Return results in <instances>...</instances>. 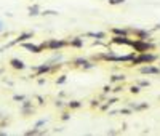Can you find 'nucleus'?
I'll return each mask as SVG.
<instances>
[{"label":"nucleus","mask_w":160,"mask_h":136,"mask_svg":"<svg viewBox=\"0 0 160 136\" xmlns=\"http://www.w3.org/2000/svg\"><path fill=\"white\" fill-rule=\"evenodd\" d=\"M114 80H123V75H114Z\"/></svg>","instance_id":"13"},{"label":"nucleus","mask_w":160,"mask_h":136,"mask_svg":"<svg viewBox=\"0 0 160 136\" xmlns=\"http://www.w3.org/2000/svg\"><path fill=\"white\" fill-rule=\"evenodd\" d=\"M42 125H45V120H40V122L35 123V127H37V128H38V127H42Z\"/></svg>","instance_id":"12"},{"label":"nucleus","mask_w":160,"mask_h":136,"mask_svg":"<svg viewBox=\"0 0 160 136\" xmlns=\"http://www.w3.org/2000/svg\"><path fill=\"white\" fill-rule=\"evenodd\" d=\"M157 27H158V29H160V24H158V26H157Z\"/></svg>","instance_id":"18"},{"label":"nucleus","mask_w":160,"mask_h":136,"mask_svg":"<svg viewBox=\"0 0 160 136\" xmlns=\"http://www.w3.org/2000/svg\"><path fill=\"white\" fill-rule=\"evenodd\" d=\"M0 29H2V22H0Z\"/></svg>","instance_id":"17"},{"label":"nucleus","mask_w":160,"mask_h":136,"mask_svg":"<svg viewBox=\"0 0 160 136\" xmlns=\"http://www.w3.org/2000/svg\"><path fill=\"white\" fill-rule=\"evenodd\" d=\"M34 69L37 71V74H43L50 71V66H38V67H34Z\"/></svg>","instance_id":"6"},{"label":"nucleus","mask_w":160,"mask_h":136,"mask_svg":"<svg viewBox=\"0 0 160 136\" xmlns=\"http://www.w3.org/2000/svg\"><path fill=\"white\" fill-rule=\"evenodd\" d=\"M64 82H66V77H64V75H62V77L59 78V80H58V83H64Z\"/></svg>","instance_id":"15"},{"label":"nucleus","mask_w":160,"mask_h":136,"mask_svg":"<svg viewBox=\"0 0 160 136\" xmlns=\"http://www.w3.org/2000/svg\"><path fill=\"white\" fill-rule=\"evenodd\" d=\"M141 72H142V74H158V69L146 66V67H142V69H141Z\"/></svg>","instance_id":"5"},{"label":"nucleus","mask_w":160,"mask_h":136,"mask_svg":"<svg viewBox=\"0 0 160 136\" xmlns=\"http://www.w3.org/2000/svg\"><path fill=\"white\" fill-rule=\"evenodd\" d=\"M0 74H2V69H0Z\"/></svg>","instance_id":"19"},{"label":"nucleus","mask_w":160,"mask_h":136,"mask_svg":"<svg viewBox=\"0 0 160 136\" xmlns=\"http://www.w3.org/2000/svg\"><path fill=\"white\" fill-rule=\"evenodd\" d=\"M109 2H111L112 5H117V3H122L123 0H109Z\"/></svg>","instance_id":"11"},{"label":"nucleus","mask_w":160,"mask_h":136,"mask_svg":"<svg viewBox=\"0 0 160 136\" xmlns=\"http://www.w3.org/2000/svg\"><path fill=\"white\" fill-rule=\"evenodd\" d=\"M13 99H15V101H24V96H19V95H16V96H13Z\"/></svg>","instance_id":"9"},{"label":"nucleus","mask_w":160,"mask_h":136,"mask_svg":"<svg viewBox=\"0 0 160 136\" xmlns=\"http://www.w3.org/2000/svg\"><path fill=\"white\" fill-rule=\"evenodd\" d=\"M157 56L155 55H141L138 58H133V64H138V63H151V61H155Z\"/></svg>","instance_id":"1"},{"label":"nucleus","mask_w":160,"mask_h":136,"mask_svg":"<svg viewBox=\"0 0 160 136\" xmlns=\"http://www.w3.org/2000/svg\"><path fill=\"white\" fill-rule=\"evenodd\" d=\"M88 35H91V37H96V38H102V37H104V34H102V32H98V34L91 32V34H88Z\"/></svg>","instance_id":"8"},{"label":"nucleus","mask_w":160,"mask_h":136,"mask_svg":"<svg viewBox=\"0 0 160 136\" xmlns=\"http://www.w3.org/2000/svg\"><path fill=\"white\" fill-rule=\"evenodd\" d=\"M21 47L29 50V51H32V53H40L42 51V45H34V43H29V42H22Z\"/></svg>","instance_id":"2"},{"label":"nucleus","mask_w":160,"mask_h":136,"mask_svg":"<svg viewBox=\"0 0 160 136\" xmlns=\"http://www.w3.org/2000/svg\"><path fill=\"white\" fill-rule=\"evenodd\" d=\"M10 64H11V67H13V69H24V63H22L21 59H18V58H13L10 61Z\"/></svg>","instance_id":"3"},{"label":"nucleus","mask_w":160,"mask_h":136,"mask_svg":"<svg viewBox=\"0 0 160 136\" xmlns=\"http://www.w3.org/2000/svg\"><path fill=\"white\" fill-rule=\"evenodd\" d=\"M69 106L71 107H78L80 104H78V101H74V103H69Z\"/></svg>","instance_id":"10"},{"label":"nucleus","mask_w":160,"mask_h":136,"mask_svg":"<svg viewBox=\"0 0 160 136\" xmlns=\"http://www.w3.org/2000/svg\"><path fill=\"white\" fill-rule=\"evenodd\" d=\"M131 93H139V88L138 87H133V88H131Z\"/></svg>","instance_id":"14"},{"label":"nucleus","mask_w":160,"mask_h":136,"mask_svg":"<svg viewBox=\"0 0 160 136\" xmlns=\"http://www.w3.org/2000/svg\"><path fill=\"white\" fill-rule=\"evenodd\" d=\"M133 47H136V50H139V51H144V50L151 48V45H149V43H141V42H136V43H133Z\"/></svg>","instance_id":"4"},{"label":"nucleus","mask_w":160,"mask_h":136,"mask_svg":"<svg viewBox=\"0 0 160 136\" xmlns=\"http://www.w3.org/2000/svg\"><path fill=\"white\" fill-rule=\"evenodd\" d=\"M74 45H75V47H80V45H82V42H80V40H74Z\"/></svg>","instance_id":"16"},{"label":"nucleus","mask_w":160,"mask_h":136,"mask_svg":"<svg viewBox=\"0 0 160 136\" xmlns=\"http://www.w3.org/2000/svg\"><path fill=\"white\" fill-rule=\"evenodd\" d=\"M29 15L31 16H37L38 15V7H37V5H34V7L29 8Z\"/></svg>","instance_id":"7"}]
</instances>
